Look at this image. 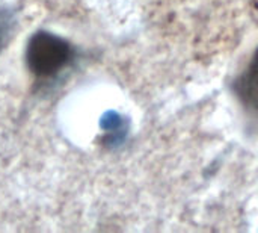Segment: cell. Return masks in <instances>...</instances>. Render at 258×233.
<instances>
[{
	"mask_svg": "<svg viewBox=\"0 0 258 233\" xmlns=\"http://www.w3.org/2000/svg\"><path fill=\"white\" fill-rule=\"evenodd\" d=\"M236 91L246 105L258 111V49L245 71L237 79Z\"/></svg>",
	"mask_w": 258,
	"mask_h": 233,
	"instance_id": "2",
	"label": "cell"
},
{
	"mask_svg": "<svg viewBox=\"0 0 258 233\" xmlns=\"http://www.w3.org/2000/svg\"><path fill=\"white\" fill-rule=\"evenodd\" d=\"M73 47L63 38L50 32H36L26 49V64L36 77H53L73 59Z\"/></svg>",
	"mask_w": 258,
	"mask_h": 233,
	"instance_id": "1",
	"label": "cell"
},
{
	"mask_svg": "<svg viewBox=\"0 0 258 233\" xmlns=\"http://www.w3.org/2000/svg\"><path fill=\"white\" fill-rule=\"evenodd\" d=\"M11 32V18L9 14L0 9V52L3 50Z\"/></svg>",
	"mask_w": 258,
	"mask_h": 233,
	"instance_id": "3",
	"label": "cell"
}]
</instances>
